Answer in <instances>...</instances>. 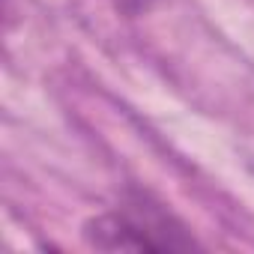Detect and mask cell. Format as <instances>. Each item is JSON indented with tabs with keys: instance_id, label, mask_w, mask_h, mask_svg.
<instances>
[{
	"instance_id": "obj_1",
	"label": "cell",
	"mask_w": 254,
	"mask_h": 254,
	"mask_svg": "<svg viewBox=\"0 0 254 254\" xmlns=\"http://www.w3.org/2000/svg\"><path fill=\"white\" fill-rule=\"evenodd\" d=\"M84 242L96 251H191L197 239L162 203L147 194L126 197L117 209L84 221Z\"/></svg>"
}]
</instances>
